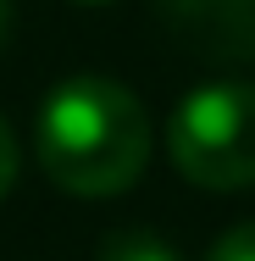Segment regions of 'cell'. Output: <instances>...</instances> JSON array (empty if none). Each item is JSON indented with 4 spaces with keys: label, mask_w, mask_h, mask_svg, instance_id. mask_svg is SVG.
I'll return each mask as SVG.
<instances>
[{
    "label": "cell",
    "mask_w": 255,
    "mask_h": 261,
    "mask_svg": "<svg viewBox=\"0 0 255 261\" xmlns=\"http://www.w3.org/2000/svg\"><path fill=\"white\" fill-rule=\"evenodd\" d=\"M89 6H105V0H89Z\"/></svg>",
    "instance_id": "8"
},
{
    "label": "cell",
    "mask_w": 255,
    "mask_h": 261,
    "mask_svg": "<svg viewBox=\"0 0 255 261\" xmlns=\"http://www.w3.org/2000/svg\"><path fill=\"white\" fill-rule=\"evenodd\" d=\"M205 261H255V222H239V228H228L211 250H205Z\"/></svg>",
    "instance_id": "5"
},
{
    "label": "cell",
    "mask_w": 255,
    "mask_h": 261,
    "mask_svg": "<svg viewBox=\"0 0 255 261\" xmlns=\"http://www.w3.org/2000/svg\"><path fill=\"white\" fill-rule=\"evenodd\" d=\"M34 156L55 189L78 200L122 195L145 178L150 111L117 78H100V72L61 78L34 117Z\"/></svg>",
    "instance_id": "1"
},
{
    "label": "cell",
    "mask_w": 255,
    "mask_h": 261,
    "mask_svg": "<svg viewBox=\"0 0 255 261\" xmlns=\"http://www.w3.org/2000/svg\"><path fill=\"white\" fill-rule=\"evenodd\" d=\"M166 156L200 189L255 184V84L216 78L189 89L166 117Z\"/></svg>",
    "instance_id": "2"
},
{
    "label": "cell",
    "mask_w": 255,
    "mask_h": 261,
    "mask_svg": "<svg viewBox=\"0 0 255 261\" xmlns=\"http://www.w3.org/2000/svg\"><path fill=\"white\" fill-rule=\"evenodd\" d=\"M6 22H11V0H0V39H6Z\"/></svg>",
    "instance_id": "7"
},
{
    "label": "cell",
    "mask_w": 255,
    "mask_h": 261,
    "mask_svg": "<svg viewBox=\"0 0 255 261\" xmlns=\"http://www.w3.org/2000/svg\"><path fill=\"white\" fill-rule=\"evenodd\" d=\"M95 261H178V250L161 233H150V228H117V233L100 239Z\"/></svg>",
    "instance_id": "4"
},
{
    "label": "cell",
    "mask_w": 255,
    "mask_h": 261,
    "mask_svg": "<svg viewBox=\"0 0 255 261\" xmlns=\"http://www.w3.org/2000/svg\"><path fill=\"white\" fill-rule=\"evenodd\" d=\"M17 184V139H11V128H6V117H0V195Z\"/></svg>",
    "instance_id": "6"
},
{
    "label": "cell",
    "mask_w": 255,
    "mask_h": 261,
    "mask_svg": "<svg viewBox=\"0 0 255 261\" xmlns=\"http://www.w3.org/2000/svg\"><path fill=\"white\" fill-rule=\"evenodd\" d=\"M161 17L205 56H255V0H161Z\"/></svg>",
    "instance_id": "3"
}]
</instances>
